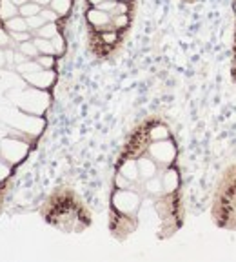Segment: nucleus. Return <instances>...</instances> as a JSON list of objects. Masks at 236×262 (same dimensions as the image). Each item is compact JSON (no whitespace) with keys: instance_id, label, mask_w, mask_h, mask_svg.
I'll return each mask as SVG.
<instances>
[{"instance_id":"f257e3e1","label":"nucleus","mask_w":236,"mask_h":262,"mask_svg":"<svg viewBox=\"0 0 236 262\" xmlns=\"http://www.w3.org/2000/svg\"><path fill=\"white\" fill-rule=\"evenodd\" d=\"M147 155L157 162L158 166L169 167L176 159V147L169 138L164 140H153L147 146Z\"/></svg>"},{"instance_id":"9d476101","label":"nucleus","mask_w":236,"mask_h":262,"mask_svg":"<svg viewBox=\"0 0 236 262\" xmlns=\"http://www.w3.org/2000/svg\"><path fill=\"white\" fill-rule=\"evenodd\" d=\"M18 15V6H15L11 0H0V18L6 22Z\"/></svg>"},{"instance_id":"7ed1b4c3","label":"nucleus","mask_w":236,"mask_h":262,"mask_svg":"<svg viewBox=\"0 0 236 262\" xmlns=\"http://www.w3.org/2000/svg\"><path fill=\"white\" fill-rule=\"evenodd\" d=\"M28 142L20 137H7L0 140V153L2 159L7 160L9 164H16L28 155Z\"/></svg>"},{"instance_id":"ddd939ff","label":"nucleus","mask_w":236,"mask_h":262,"mask_svg":"<svg viewBox=\"0 0 236 262\" xmlns=\"http://www.w3.org/2000/svg\"><path fill=\"white\" fill-rule=\"evenodd\" d=\"M233 11H235V44H233V73L236 75V0L233 4Z\"/></svg>"},{"instance_id":"f03ea898","label":"nucleus","mask_w":236,"mask_h":262,"mask_svg":"<svg viewBox=\"0 0 236 262\" xmlns=\"http://www.w3.org/2000/svg\"><path fill=\"white\" fill-rule=\"evenodd\" d=\"M140 195L136 193V189H116L113 195V206L120 215H129L133 217L138 208H140Z\"/></svg>"},{"instance_id":"4468645a","label":"nucleus","mask_w":236,"mask_h":262,"mask_svg":"<svg viewBox=\"0 0 236 262\" xmlns=\"http://www.w3.org/2000/svg\"><path fill=\"white\" fill-rule=\"evenodd\" d=\"M7 175H9V166L4 160H0V180H4Z\"/></svg>"},{"instance_id":"dca6fc26","label":"nucleus","mask_w":236,"mask_h":262,"mask_svg":"<svg viewBox=\"0 0 236 262\" xmlns=\"http://www.w3.org/2000/svg\"><path fill=\"white\" fill-rule=\"evenodd\" d=\"M2 66H6V53L0 49V67H2Z\"/></svg>"},{"instance_id":"9b49d317","label":"nucleus","mask_w":236,"mask_h":262,"mask_svg":"<svg viewBox=\"0 0 236 262\" xmlns=\"http://www.w3.org/2000/svg\"><path fill=\"white\" fill-rule=\"evenodd\" d=\"M147 138H149V142L169 138V130H167V126H164V124H155V126H151L149 131H147Z\"/></svg>"},{"instance_id":"39448f33","label":"nucleus","mask_w":236,"mask_h":262,"mask_svg":"<svg viewBox=\"0 0 236 262\" xmlns=\"http://www.w3.org/2000/svg\"><path fill=\"white\" fill-rule=\"evenodd\" d=\"M22 77H24V80L28 82L29 86L36 87V89H47L49 86H53V82L57 79L55 69H40V71L22 75Z\"/></svg>"},{"instance_id":"1a4fd4ad","label":"nucleus","mask_w":236,"mask_h":262,"mask_svg":"<svg viewBox=\"0 0 236 262\" xmlns=\"http://www.w3.org/2000/svg\"><path fill=\"white\" fill-rule=\"evenodd\" d=\"M145 184H143V188H145V191L149 193L151 196H162L164 195V188H162V179L160 177H151V179H147V180H143Z\"/></svg>"},{"instance_id":"f8f14e48","label":"nucleus","mask_w":236,"mask_h":262,"mask_svg":"<svg viewBox=\"0 0 236 262\" xmlns=\"http://www.w3.org/2000/svg\"><path fill=\"white\" fill-rule=\"evenodd\" d=\"M133 184L135 182H131L127 179V177H124L122 173H118L115 177V186H116V189H129V188H133Z\"/></svg>"},{"instance_id":"6e6552de","label":"nucleus","mask_w":236,"mask_h":262,"mask_svg":"<svg viewBox=\"0 0 236 262\" xmlns=\"http://www.w3.org/2000/svg\"><path fill=\"white\" fill-rule=\"evenodd\" d=\"M118 173H122L124 177H127L131 182H136L140 180V175H138V164H136V159H127L122 162L120 166V171Z\"/></svg>"},{"instance_id":"2eb2a0df","label":"nucleus","mask_w":236,"mask_h":262,"mask_svg":"<svg viewBox=\"0 0 236 262\" xmlns=\"http://www.w3.org/2000/svg\"><path fill=\"white\" fill-rule=\"evenodd\" d=\"M9 42V36H7L6 29H0V48H6Z\"/></svg>"},{"instance_id":"20e7f679","label":"nucleus","mask_w":236,"mask_h":262,"mask_svg":"<svg viewBox=\"0 0 236 262\" xmlns=\"http://www.w3.org/2000/svg\"><path fill=\"white\" fill-rule=\"evenodd\" d=\"M38 100H47V95L44 93V89L31 87V89H22L20 93H18L16 104H18V108H22L24 111H29V113H33V115H42L46 106L36 104Z\"/></svg>"},{"instance_id":"0eeeda50","label":"nucleus","mask_w":236,"mask_h":262,"mask_svg":"<svg viewBox=\"0 0 236 262\" xmlns=\"http://www.w3.org/2000/svg\"><path fill=\"white\" fill-rule=\"evenodd\" d=\"M162 179V188H164V195H173L180 186V175L176 173V169L173 167H164V175Z\"/></svg>"},{"instance_id":"423d86ee","label":"nucleus","mask_w":236,"mask_h":262,"mask_svg":"<svg viewBox=\"0 0 236 262\" xmlns=\"http://www.w3.org/2000/svg\"><path fill=\"white\" fill-rule=\"evenodd\" d=\"M136 164H138V175L140 180H147L151 177H155L158 173V164L151 159L149 155H140L136 157Z\"/></svg>"}]
</instances>
